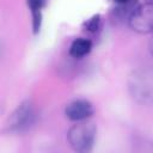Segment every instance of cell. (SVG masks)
I'll list each match as a JSON object with an SVG mask.
<instances>
[{
    "label": "cell",
    "mask_w": 153,
    "mask_h": 153,
    "mask_svg": "<svg viewBox=\"0 0 153 153\" xmlns=\"http://www.w3.org/2000/svg\"><path fill=\"white\" fill-rule=\"evenodd\" d=\"M26 4L31 11L32 16V30L37 33L42 24V8L44 6V0H26Z\"/></svg>",
    "instance_id": "obj_6"
},
{
    "label": "cell",
    "mask_w": 153,
    "mask_h": 153,
    "mask_svg": "<svg viewBox=\"0 0 153 153\" xmlns=\"http://www.w3.org/2000/svg\"><path fill=\"white\" fill-rule=\"evenodd\" d=\"M115 4H117V5H123V4H126V2H128V1H130V0H112Z\"/></svg>",
    "instance_id": "obj_9"
},
{
    "label": "cell",
    "mask_w": 153,
    "mask_h": 153,
    "mask_svg": "<svg viewBox=\"0 0 153 153\" xmlns=\"http://www.w3.org/2000/svg\"><path fill=\"white\" fill-rule=\"evenodd\" d=\"M130 87L134 90L133 94L135 97H151V80L148 79L146 82H143L142 75H135V80Z\"/></svg>",
    "instance_id": "obj_7"
},
{
    "label": "cell",
    "mask_w": 153,
    "mask_h": 153,
    "mask_svg": "<svg viewBox=\"0 0 153 153\" xmlns=\"http://www.w3.org/2000/svg\"><path fill=\"white\" fill-rule=\"evenodd\" d=\"M33 118H35V111L32 104L29 100L23 102L10 116L7 122V128L10 131H14V133L23 131L32 124Z\"/></svg>",
    "instance_id": "obj_3"
},
{
    "label": "cell",
    "mask_w": 153,
    "mask_h": 153,
    "mask_svg": "<svg viewBox=\"0 0 153 153\" xmlns=\"http://www.w3.org/2000/svg\"><path fill=\"white\" fill-rule=\"evenodd\" d=\"M92 49V42L87 38H76L72 42L71 47H69V55L75 57V59H80L86 56Z\"/></svg>",
    "instance_id": "obj_5"
},
{
    "label": "cell",
    "mask_w": 153,
    "mask_h": 153,
    "mask_svg": "<svg viewBox=\"0 0 153 153\" xmlns=\"http://www.w3.org/2000/svg\"><path fill=\"white\" fill-rule=\"evenodd\" d=\"M96 133L97 128L93 123L79 121V123L69 128L67 134L68 142L71 147L76 152H90L96 140Z\"/></svg>",
    "instance_id": "obj_1"
},
{
    "label": "cell",
    "mask_w": 153,
    "mask_h": 153,
    "mask_svg": "<svg viewBox=\"0 0 153 153\" xmlns=\"http://www.w3.org/2000/svg\"><path fill=\"white\" fill-rule=\"evenodd\" d=\"M66 116L71 121H86L90 118L93 114V106L88 100L85 99H76L71 102L66 110H65Z\"/></svg>",
    "instance_id": "obj_4"
},
{
    "label": "cell",
    "mask_w": 153,
    "mask_h": 153,
    "mask_svg": "<svg viewBox=\"0 0 153 153\" xmlns=\"http://www.w3.org/2000/svg\"><path fill=\"white\" fill-rule=\"evenodd\" d=\"M128 24L137 33H149L153 29V5L148 0L142 5H137L128 17Z\"/></svg>",
    "instance_id": "obj_2"
},
{
    "label": "cell",
    "mask_w": 153,
    "mask_h": 153,
    "mask_svg": "<svg viewBox=\"0 0 153 153\" xmlns=\"http://www.w3.org/2000/svg\"><path fill=\"white\" fill-rule=\"evenodd\" d=\"M99 24H100V16L99 14H96V16H93L92 18H90L88 20H86L84 23V27L87 31L96 32L98 30V27H99Z\"/></svg>",
    "instance_id": "obj_8"
}]
</instances>
